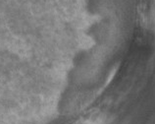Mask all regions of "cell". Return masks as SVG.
I'll return each instance as SVG.
<instances>
[{"label":"cell","instance_id":"6da1fadb","mask_svg":"<svg viewBox=\"0 0 155 124\" xmlns=\"http://www.w3.org/2000/svg\"><path fill=\"white\" fill-rule=\"evenodd\" d=\"M73 124H103V121L98 115H88L87 117L79 119Z\"/></svg>","mask_w":155,"mask_h":124}]
</instances>
